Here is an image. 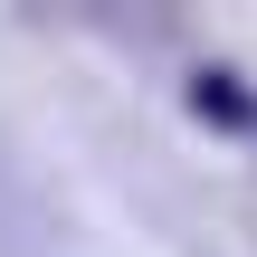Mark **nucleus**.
<instances>
[{"mask_svg":"<svg viewBox=\"0 0 257 257\" xmlns=\"http://www.w3.org/2000/svg\"><path fill=\"white\" fill-rule=\"evenodd\" d=\"M200 114H219V124H257V105L238 95V76H200Z\"/></svg>","mask_w":257,"mask_h":257,"instance_id":"nucleus-1","label":"nucleus"}]
</instances>
